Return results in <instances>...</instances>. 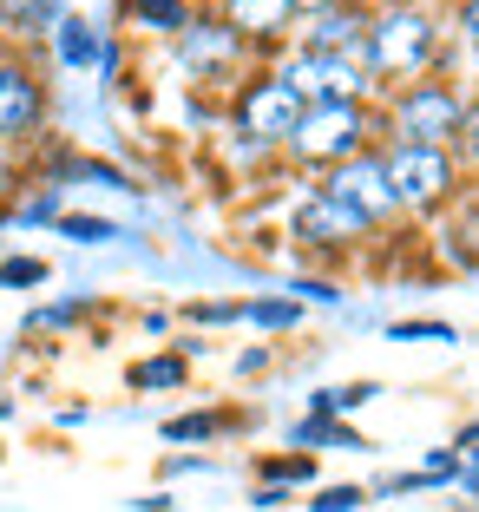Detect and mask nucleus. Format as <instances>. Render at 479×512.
<instances>
[{
	"mask_svg": "<svg viewBox=\"0 0 479 512\" xmlns=\"http://www.w3.org/2000/svg\"><path fill=\"white\" fill-rule=\"evenodd\" d=\"M361 60L375 66V73H420V66L434 60V20L414 14V7H394L368 27V46H361Z\"/></svg>",
	"mask_w": 479,
	"mask_h": 512,
	"instance_id": "f257e3e1",
	"label": "nucleus"
},
{
	"mask_svg": "<svg viewBox=\"0 0 479 512\" xmlns=\"http://www.w3.org/2000/svg\"><path fill=\"white\" fill-rule=\"evenodd\" d=\"M361 132H368L361 106H302L289 145L302 158H315V165H348V158H361Z\"/></svg>",
	"mask_w": 479,
	"mask_h": 512,
	"instance_id": "f03ea898",
	"label": "nucleus"
},
{
	"mask_svg": "<svg viewBox=\"0 0 479 512\" xmlns=\"http://www.w3.org/2000/svg\"><path fill=\"white\" fill-rule=\"evenodd\" d=\"M322 197H335L361 224H375V217L394 211V184H388V165H381V158H348V165H335V178H329Z\"/></svg>",
	"mask_w": 479,
	"mask_h": 512,
	"instance_id": "7ed1b4c3",
	"label": "nucleus"
},
{
	"mask_svg": "<svg viewBox=\"0 0 479 512\" xmlns=\"http://www.w3.org/2000/svg\"><path fill=\"white\" fill-rule=\"evenodd\" d=\"M394 125H401L407 145L440 151V138L460 132V99H453L447 86H414V92H401V106H394Z\"/></svg>",
	"mask_w": 479,
	"mask_h": 512,
	"instance_id": "20e7f679",
	"label": "nucleus"
},
{
	"mask_svg": "<svg viewBox=\"0 0 479 512\" xmlns=\"http://www.w3.org/2000/svg\"><path fill=\"white\" fill-rule=\"evenodd\" d=\"M388 165V184H394V204H434L440 191L453 184V165L447 151H427V145H401L394 158H381Z\"/></svg>",
	"mask_w": 479,
	"mask_h": 512,
	"instance_id": "39448f33",
	"label": "nucleus"
},
{
	"mask_svg": "<svg viewBox=\"0 0 479 512\" xmlns=\"http://www.w3.org/2000/svg\"><path fill=\"white\" fill-rule=\"evenodd\" d=\"M296 119H302V99L283 79H263V86L243 99V132H256V138H289Z\"/></svg>",
	"mask_w": 479,
	"mask_h": 512,
	"instance_id": "423d86ee",
	"label": "nucleus"
},
{
	"mask_svg": "<svg viewBox=\"0 0 479 512\" xmlns=\"http://www.w3.org/2000/svg\"><path fill=\"white\" fill-rule=\"evenodd\" d=\"M33 119H40V86L20 66H0V138L27 132Z\"/></svg>",
	"mask_w": 479,
	"mask_h": 512,
	"instance_id": "0eeeda50",
	"label": "nucleus"
},
{
	"mask_svg": "<svg viewBox=\"0 0 479 512\" xmlns=\"http://www.w3.org/2000/svg\"><path fill=\"white\" fill-rule=\"evenodd\" d=\"M296 230H302V237H315V243H348L355 230H368V224H361V217H348L335 197H315V204H302Z\"/></svg>",
	"mask_w": 479,
	"mask_h": 512,
	"instance_id": "6e6552de",
	"label": "nucleus"
},
{
	"mask_svg": "<svg viewBox=\"0 0 479 512\" xmlns=\"http://www.w3.org/2000/svg\"><path fill=\"white\" fill-rule=\"evenodd\" d=\"M283 33L289 27V0H230V33Z\"/></svg>",
	"mask_w": 479,
	"mask_h": 512,
	"instance_id": "1a4fd4ad",
	"label": "nucleus"
},
{
	"mask_svg": "<svg viewBox=\"0 0 479 512\" xmlns=\"http://www.w3.org/2000/svg\"><path fill=\"white\" fill-rule=\"evenodd\" d=\"M230 46H237L230 27H217V33H210V27H184V60H191V66H224Z\"/></svg>",
	"mask_w": 479,
	"mask_h": 512,
	"instance_id": "9d476101",
	"label": "nucleus"
},
{
	"mask_svg": "<svg viewBox=\"0 0 479 512\" xmlns=\"http://www.w3.org/2000/svg\"><path fill=\"white\" fill-rule=\"evenodd\" d=\"M60 14V0H0V27L7 33H46Z\"/></svg>",
	"mask_w": 479,
	"mask_h": 512,
	"instance_id": "9b49d317",
	"label": "nucleus"
},
{
	"mask_svg": "<svg viewBox=\"0 0 479 512\" xmlns=\"http://www.w3.org/2000/svg\"><path fill=\"white\" fill-rule=\"evenodd\" d=\"M92 53H99V40H92L86 20H60V60L66 66H86Z\"/></svg>",
	"mask_w": 479,
	"mask_h": 512,
	"instance_id": "f8f14e48",
	"label": "nucleus"
},
{
	"mask_svg": "<svg viewBox=\"0 0 479 512\" xmlns=\"http://www.w3.org/2000/svg\"><path fill=\"white\" fill-rule=\"evenodd\" d=\"M132 14L151 20V27H184V7H178V0H132Z\"/></svg>",
	"mask_w": 479,
	"mask_h": 512,
	"instance_id": "ddd939ff",
	"label": "nucleus"
},
{
	"mask_svg": "<svg viewBox=\"0 0 479 512\" xmlns=\"http://www.w3.org/2000/svg\"><path fill=\"white\" fill-rule=\"evenodd\" d=\"M60 230H66V237H79V243H105V237H119V230L99 224V217H60Z\"/></svg>",
	"mask_w": 479,
	"mask_h": 512,
	"instance_id": "4468645a",
	"label": "nucleus"
},
{
	"mask_svg": "<svg viewBox=\"0 0 479 512\" xmlns=\"http://www.w3.org/2000/svg\"><path fill=\"white\" fill-rule=\"evenodd\" d=\"M394 335H401V342H453L447 322H394Z\"/></svg>",
	"mask_w": 479,
	"mask_h": 512,
	"instance_id": "2eb2a0df",
	"label": "nucleus"
},
{
	"mask_svg": "<svg viewBox=\"0 0 479 512\" xmlns=\"http://www.w3.org/2000/svg\"><path fill=\"white\" fill-rule=\"evenodd\" d=\"M40 276H46V263H33V256H14V263H0V283H40Z\"/></svg>",
	"mask_w": 479,
	"mask_h": 512,
	"instance_id": "dca6fc26",
	"label": "nucleus"
},
{
	"mask_svg": "<svg viewBox=\"0 0 479 512\" xmlns=\"http://www.w3.org/2000/svg\"><path fill=\"white\" fill-rule=\"evenodd\" d=\"M184 375V362H145V368H138V388H165V381H178Z\"/></svg>",
	"mask_w": 479,
	"mask_h": 512,
	"instance_id": "f3484780",
	"label": "nucleus"
},
{
	"mask_svg": "<svg viewBox=\"0 0 479 512\" xmlns=\"http://www.w3.org/2000/svg\"><path fill=\"white\" fill-rule=\"evenodd\" d=\"M355 506H361V493H355V486H329V493L315 499V512H355Z\"/></svg>",
	"mask_w": 479,
	"mask_h": 512,
	"instance_id": "a211bd4d",
	"label": "nucleus"
},
{
	"mask_svg": "<svg viewBox=\"0 0 479 512\" xmlns=\"http://www.w3.org/2000/svg\"><path fill=\"white\" fill-rule=\"evenodd\" d=\"M210 427H217L210 414H191V421H171V427H165V440H204Z\"/></svg>",
	"mask_w": 479,
	"mask_h": 512,
	"instance_id": "6ab92c4d",
	"label": "nucleus"
},
{
	"mask_svg": "<svg viewBox=\"0 0 479 512\" xmlns=\"http://www.w3.org/2000/svg\"><path fill=\"white\" fill-rule=\"evenodd\" d=\"M250 316H256V322H270V329H283V322H296V302H256Z\"/></svg>",
	"mask_w": 479,
	"mask_h": 512,
	"instance_id": "aec40b11",
	"label": "nucleus"
},
{
	"mask_svg": "<svg viewBox=\"0 0 479 512\" xmlns=\"http://www.w3.org/2000/svg\"><path fill=\"white\" fill-rule=\"evenodd\" d=\"M335 0H289V14H329Z\"/></svg>",
	"mask_w": 479,
	"mask_h": 512,
	"instance_id": "412c9836",
	"label": "nucleus"
},
{
	"mask_svg": "<svg viewBox=\"0 0 479 512\" xmlns=\"http://www.w3.org/2000/svg\"><path fill=\"white\" fill-rule=\"evenodd\" d=\"M460 27H466V33L479 40V0H466V20H460Z\"/></svg>",
	"mask_w": 479,
	"mask_h": 512,
	"instance_id": "4be33fe9",
	"label": "nucleus"
},
{
	"mask_svg": "<svg viewBox=\"0 0 479 512\" xmlns=\"http://www.w3.org/2000/svg\"><path fill=\"white\" fill-rule=\"evenodd\" d=\"M460 132H466V138L479 145V112H460Z\"/></svg>",
	"mask_w": 479,
	"mask_h": 512,
	"instance_id": "5701e85b",
	"label": "nucleus"
},
{
	"mask_svg": "<svg viewBox=\"0 0 479 512\" xmlns=\"http://www.w3.org/2000/svg\"><path fill=\"white\" fill-rule=\"evenodd\" d=\"M466 486H473V493H479V467H473V480H466Z\"/></svg>",
	"mask_w": 479,
	"mask_h": 512,
	"instance_id": "b1692460",
	"label": "nucleus"
}]
</instances>
